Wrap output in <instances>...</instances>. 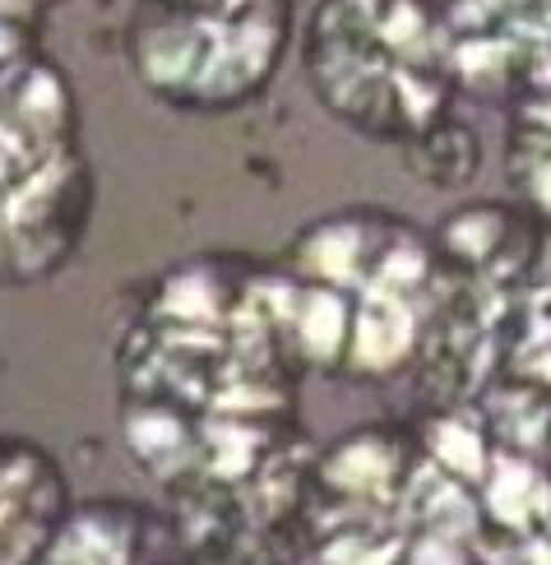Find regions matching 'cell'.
Segmentation results:
<instances>
[{"instance_id":"6da1fadb","label":"cell","mask_w":551,"mask_h":565,"mask_svg":"<svg viewBox=\"0 0 551 565\" xmlns=\"http://www.w3.org/2000/svg\"><path fill=\"white\" fill-rule=\"evenodd\" d=\"M301 65L316 103L375 145L409 149L459 98L441 0H320Z\"/></svg>"},{"instance_id":"7a4b0ae2","label":"cell","mask_w":551,"mask_h":565,"mask_svg":"<svg viewBox=\"0 0 551 565\" xmlns=\"http://www.w3.org/2000/svg\"><path fill=\"white\" fill-rule=\"evenodd\" d=\"M283 269L320 282L339 301V381H390L417 366L441 282L436 232L357 204L301 227Z\"/></svg>"},{"instance_id":"3957f363","label":"cell","mask_w":551,"mask_h":565,"mask_svg":"<svg viewBox=\"0 0 551 565\" xmlns=\"http://www.w3.org/2000/svg\"><path fill=\"white\" fill-rule=\"evenodd\" d=\"M93 172L75 84L33 56L0 93V288L56 278L88 232Z\"/></svg>"},{"instance_id":"277c9868","label":"cell","mask_w":551,"mask_h":565,"mask_svg":"<svg viewBox=\"0 0 551 565\" xmlns=\"http://www.w3.org/2000/svg\"><path fill=\"white\" fill-rule=\"evenodd\" d=\"M293 42V0H135L126 61L177 111H236L259 98Z\"/></svg>"},{"instance_id":"5b68a950","label":"cell","mask_w":551,"mask_h":565,"mask_svg":"<svg viewBox=\"0 0 551 565\" xmlns=\"http://www.w3.org/2000/svg\"><path fill=\"white\" fill-rule=\"evenodd\" d=\"M445 38L459 93L477 103H515L551 84L547 0H445Z\"/></svg>"},{"instance_id":"8992f818","label":"cell","mask_w":551,"mask_h":565,"mask_svg":"<svg viewBox=\"0 0 551 565\" xmlns=\"http://www.w3.org/2000/svg\"><path fill=\"white\" fill-rule=\"evenodd\" d=\"M75 514L56 455L38 440L0 436V565H42Z\"/></svg>"},{"instance_id":"52a82bcc","label":"cell","mask_w":551,"mask_h":565,"mask_svg":"<svg viewBox=\"0 0 551 565\" xmlns=\"http://www.w3.org/2000/svg\"><path fill=\"white\" fill-rule=\"evenodd\" d=\"M506 177L519 204L551 223V84L510 103Z\"/></svg>"},{"instance_id":"ba28073f","label":"cell","mask_w":551,"mask_h":565,"mask_svg":"<svg viewBox=\"0 0 551 565\" xmlns=\"http://www.w3.org/2000/svg\"><path fill=\"white\" fill-rule=\"evenodd\" d=\"M409 162H413V177L426 181V185H464L477 162H483V145H477V135L454 121V111L445 116V121H436L426 135H417L409 149Z\"/></svg>"},{"instance_id":"9c48e42d","label":"cell","mask_w":551,"mask_h":565,"mask_svg":"<svg viewBox=\"0 0 551 565\" xmlns=\"http://www.w3.org/2000/svg\"><path fill=\"white\" fill-rule=\"evenodd\" d=\"M515 565H551V510H547V520L533 529V537L515 552Z\"/></svg>"},{"instance_id":"30bf717a","label":"cell","mask_w":551,"mask_h":565,"mask_svg":"<svg viewBox=\"0 0 551 565\" xmlns=\"http://www.w3.org/2000/svg\"><path fill=\"white\" fill-rule=\"evenodd\" d=\"M38 6H56V0H38Z\"/></svg>"},{"instance_id":"8fae6325","label":"cell","mask_w":551,"mask_h":565,"mask_svg":"<svg viewBox=\"0 0 551 565\" xmlns=\"http://www.w3.org/2000/svg\"><path fill=\"white\" fill-rule=\"evenodd\" d=\"M547 6H551V0H547Z\"/></svg>"}]
</instances>
